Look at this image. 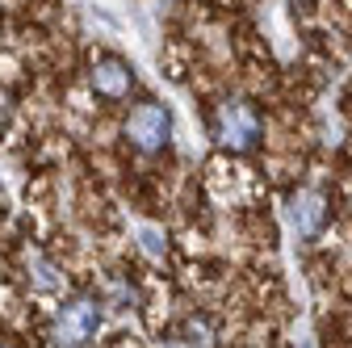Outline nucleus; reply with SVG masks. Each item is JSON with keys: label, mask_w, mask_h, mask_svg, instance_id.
Here are the masks:
<instances>
[{"label": "nucleus", "mask_w": 352, "mask_h": 348, "mask_svg": "<svg viewBox=\"0 0 352 348\" xmlns=\"http://www.w3.org/2000/svg\"><path fill=\"white\" fill-rule=\"evenodd\" d=\"M289 219H294V227H298L302 239H315L323 231V223H327V202H323V193L319 189H298L294 202H289Z\"/></svg>", "instance_id": "4"}, {"label": "nucleus", "mask_w": 352, "mask_h": 348, "mask_svg": "<svg viewBox=\"0 0 352 348\" xmlns=\"http://www.w3.org/2000/svg\"><path fill=\"white\" fill-rule=\"evenodd\" d=\"M130 84H135V76H130V67H126L122 59H113V55L97 59V67H93V89H97V97L122 101V97L130 93Z\"/></svg>", "instance_id": "5"}, {"label": "nucleus", "mask_w": 352, "mask_h": 348, "mask_svg": "<svg viewBox=\"0 0 352 348\" xmlns=\"http://www.w3.org/2000/svg\"><path fill=\"white\" fill-rule=\"evenodd\" d=\"M176 340H181V344H214V323L193 315V319H185L181 331H176Z\"/></svg>", "instance_id": "6"}, {"label": "nucleus", "mask_w": 352, "mask_h": 348, "mask_svg": "<svg viewBox=\"0 0 352 348\" xmlns=\"http://www.w3.org/2000/svg\"><path fill=\"white\" fill-rule=\"evenodd\" d=\"M210 130H214V139L223 147L252 151L260 143V113L248 101H223L214 109V118H210Z\"/></svg>", "instance_id": "1"}, {"label": "nucleus", "mask_w": 352, "mask_h": 348, "mask_svg": "<svg viewBox=\"0 0 352 348\" xmlns=\"http://www.w3.org/2000/svg\"><path fill=\"white\" fill-rule=\"evenodd\" d=\"M168 135H172V113L164 105L143 101V105L130 109V118H126V139L135 143L139 151H147V155L164 151L168 147Z\"/></svg>", "instance_id": "2"}, {"label": "nucleus", "mask_w": 352, "mask_h": 348, "mask_svg": "<svg viewBox=\"0 0 352 348\" xmlns=\"http://www.w3.org/2000/svg\"><path fill=\"white\" fill-rule=\"evenodd\" d=\"M5 122H9V93L0 89V126H5Z\"/></svg>", "instance_id": "7"}, {"label": "nucleus", "mask_w": 352, "mask_h": 348, "mask_svg": "<svg viewBox=\"0 0 352 348\" xmlns=\"http://www.w3.org/2000/svg\"><path fill=\"white\" fill-rule=\"evenodd\" d=\"M97 323H101V311H97V302H88V298H76V302H67V307H59L51 336H55L59 344H84V340H93Z\"/></svg>", "instance_id": "3"}]
</instances>
